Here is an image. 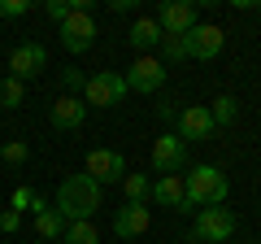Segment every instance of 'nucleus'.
Wrapping results in <instances>:
<instances>
[{
    "mask_svg": "<svg viewBox=\"0 0 261 244\" xmlns=\"http://www.w3.org/2000/svg\"><path fill=\"white\" fill-rule=\"evenodd\" d=\"M48 118H53L57 131H79V127L87 122V105L79 101V96H61V101H53Z\"/></svg>",
    "mask_w": 261,
    "mask_h": 244,
    "instance_id": "nucleus-14",
    "label": "nucleus"
},
{
    "mask_svg": "<svg viewBox=\"0 0 261 244\" xmlns=\"http://www.w3.org/2000/svg\"><path fill=\"white\" fill-rule=\"evenodd\" d=\"M130 48L140 57H152V48H161V27H157V18H135L130 22Z\"/></svg>",
    "mask_w": 261,
    "mask_h": 244,
    "instance_id": "nucleus-15",
    "label": "nucleus"
},
{
    "mask_svg": "<svg viewBox=\"0 0 261 244\" xmlns=\"http://www.w3.org/2000/svg\"><path fill=\"white\" fill-rule=\"evenodd\" d=\"M122 192H126V201H148L152 183H148V175H126L122 179Z\"/></svg>",
    "mask_w": 261,
    "mask_h": 244,
    "instance_id": "nucleus-21",
    "label": "nucleus"
},
{
    "mask_svg": "<svg viewBox=\"0 0 261 244\" xmlns=\"http://www.w3.org/2000/svg\"><path fill=\"white\" fill-rule=\"evenodd\" d=\"M152 201H157V205L187 209V197H183V175H157V183H152Z\"/></svg>",
    "mask_w": 261,
    "mask_h": 244,
    "instance_id": "nucleus-17",
    "label": "nucleus"
},
{
    "mask_svg": "<svg viewBox=\"0 0 261 244\" xmlns=\"http://www.w3.org/2000/svg\"><path fill=\"white\" fill-rule=\"evenodd\" d=\"M192 235L200 244H222L235 235V214L226 205H214V209H196V223H192Z\"/></svg>",
    "mask_w": 261,
    "mask_h": 244,
    "instance_id": "nucleus-3",
    "label": "nucleus"
},
{
    "mask_svg": "<svg viewBox=\"0 0 261 244\" xmlns=\"http://www.w3.org/2000/svg\"><path fill=\"white\" fill-rule=\"evenodd\" d=\"M18 227H22V214H18V209H5V214H0V231H5V235H13Z\"/></svg>",
    "mask_w": 261,
    "mask_h": 244,
    "instance_id": "nucleus-27",
    "label": "nucleus"
},
{
    "mask_svg": "<svg viewBox=\"0 0 261 244\" xmlns=\"http://www.w3.org/2000/svg\"><path fill=\"white\" fill-rule=\"evenodd\" d=\"M218 131V122L209 118V105H187V109H178L174 118V135L178 140H209V135Z\"/></svg>",
    "mask_w": 261,
    "mask_h": 244,
    "instance_id": "nucleus-10",
    "label": "nucleus"
},
{
    "mask_svg": "<svg viewBox=\"0 0 261 244\" xmlns=\"http://www.w3.org/2000/svg\"><path fill=\"white\" fill-rule=\"evenodd\" d=\"M0 157L9 161V166H22V161L31 157V149H27L22 140H5V144H0Z\"/></svg>",
    "mask_w": 261,
    "mask_h": 244,
    "instance_id": "nucleus-23",
    "label": "nucleus"
},
{
    "mask_svg": "<svg viewBox=\"0 0 261 244\" xmlns=\"http://www.w3.org/2000/svg\"><path fill=\"white\" fill-rule=\"evenodd\" d=\"M157 27L161 35H187L196 27V5L192 0H166L157 9Z\"/></svg>",
    "mask_w": 261,
    "mask_h": 244,
    "instance_id": "nucleus-13",
    "label": "nucleus"
},
{
    "mask_svg": "<svg viewBox=\"0 0 261 244\" xmlns=\"http://www.w3.org/2000/svg\"><path fill=\"white\" fill-rule=\"evenodd\" d=\"M100 209V183L92 175H70L57 188V214L65 223H92V214Z\"/></svg>",
    "mask_w": 261,
    "mask_h": 244,
    "instance_id": "nucleus-1",
    "label": "nucleus"
},
{
    "mask_svg": "<svg viewBox=\"0 0 261 244\" xmlns=\"http://www.w3.org/2000/svg\"><path fill=\"white\" fill-rule=\"evenodd\" d=\"M183 44H187V57L214 61V57L226 48V35H222V27H214V22H196V27L183 35Z\"/></svg>",
    "mask_w": 261,
    "mask_h": 244,
    "instance_id": "nucleus-6",
    "label": "nucleus"
},
{
    "mask_svg": "<svg viewBox=\"0 0 261 244\" xmlns=\"http://www.w3.org/2000/svg\"><path fill=\"white\" fill-rule=\"evenodd\" d=\"M166 75L170 70L161 66V57H135V66H130L122 79H126V92H144L148 96V92H161V87H166Z\"/></svg>",
    "mask_w": 261,
    "mask_h": 244,
    "instance_id": "nucleus-5",
    "label": "nucleus"
},
{
    "mask_svg": "<svg viewBox=\"0 0 261 244\" xmlns=\"http://www.w3.org/2000/svg\"><path fill=\"white\" fill-rule=\"evenodd\" d=\"M252 244H261V240H252Z\"/></svg>",
    "mask_w": 261,
    "mask_h": 244,
    "instance_id": "nucleus-30",
    "label": "nucleus"
},
{
    "mask_svg": "<svg viewBox=\"0 0 261 244\" xmlns=\"http://www.w3.org/2000/svg\"><path fill=\"white\" fill-rule=\"evenodd\" d=\"M183 166H187V144L174 131L157 135L152 140V170L157 175H183Z\"/></svg>",
    "mask_w": 261,
    "mask_h": 244,
    "instance_id": "nucleus-8",
    "label": "nucleus"
},
{
    "mask_svg": "<svg viewBox=\"0 0 261 244\" xmlns=\"http://www.w3.org/2000/svg\"><path fill=\"white\" fill-rule=\"evenodd\" d=\"M61 83H65V96H74V92L83 96V87H87V75L70 66V70H61Z\"/></svg>",
    "mask_w": 261,
    "mask_h": 244,
    "instance_id": "nucleus-24",
    "label": "nucleus"
},
{
    "mask_svg": "<svg viewBox=\"0 0 261 244\" xmlns=\"http://www.w3.org/2000/svg\"><path fill=\"white\" fill-rule=\"evenodd\" d=\"M183 57H187L183 35H161V66H170V61H183Z\"/></svg>",
    "mask_w": 261,
    "mask_h": 244,
    "instance_id": "nucleus-22",
    "label": "nucleus"
},
{
    "mask_svg": "<svg viewBox=\"0 0 261 244\" xmlns=\"http://www.w3.org/2000/svg\"><path fill=\"white\" fill-rule=\"evenodd\" d=\"M31 209H35V231H39V240H61L65 218L57 214V205H48L44 197H35V201H31Z\"/></svg>",
    "mask_w": 261,
    "mask_h": 244,
    "instance_id": "nucleus-16",
    "label": "nucleus"
},
{
    "mask_svg": "<svg viewBox=\"0 0 261 244\" xmlns=\"http://www.w3.org/2000/svg\"><path fill=\"white\" fill-rule=\"evenodd\" d=\"M31 201H35V192H31V188H18V192H13V205H9V209H27Z\"/></svg>",
    "mask_w": 261,
    "mask_h": 244,
    "instance_id": "nucleus-28",
    "label": "nucleus"
},
{
    "mask_svg": "<svg viewBox=\"0 0 261 244\" xmlns=\"http://www.w3.org/2000/svg\"><path fill=\"white\" fill-rule=\"evenodd\" d=\"M209 118H214L218 127H231V122L240 118V101H235V96H218V101L209 105Z\"/></svg>",
    "mask_w": 261,
    "mask_h": 244,
    "instance_id": "nucleus-20",
    "label": "nucleus"
},
{
    "mask_svg": "<svg viewBox=\"0 0 261 244\" xmlns=\"http://www.w3.org/2000/svg\"><path fill=\"white\" fill-rule=\"evenodd\" d=\"M39 244H48V240H39Z\"/></svg>",
    "mask_w": 261,
    "mask_h": 244,
    "instance_id": "nucleus-29",
    "label": "nucleus"
},
{
    "mask_svg": "<svg viewBox=\"0 0 261 244\" xmlns=\"http://www.w3.org/2000/svg\"><path fill=\"white\" fill-rule=\"evenodd\" d=\"M61 44L70 48V53H87V48L96 44V22L87 9H70V18L61 22Z\"/></svg>",
    "mask_w": 261,
    "mask_h": 244,
    "instance_id": "nucleus-11",
    "label": "nucleus"
},
{
    "mask_svg": "<svg viewBox=\"0 0 261 244\" xmlns=\"http://www.w3.org/2000/svg\"><path fill=\"white\" fill-rule=\"evenodd\" d=\"M61 244H100V231H96L92 223H65Z\"/></svg>",
    "mask_w": 261,
    "mask_h": 244,
    "instance_id": "nucleus-18",
    "label": "nucleus"
},
{
    "mask_svg": "<svg viewBox=\"0 0 261 244\" xmlns=\"http://www.w3.org/2000/svg\"><path fill=\"white\" fill-rule=\"evenodd\" d=\"M44 13L57 22V27H61V22L70 18V0H48V5H44Z\"/></svg>",
    "mask_w": 261,
    "mask_h": 244,
    "instance_id": "nucleus-26",
    "label": "nucleus"
},
{
    "mask_svg": "<svg viewBox=\"0 0 261 244\" xmlns=\"http://www.w3.org/2000/svg\"><path fill=\"white\" fill-rule=\"evenodd\" d=\"M226 175L218 166H192L183 179V197H187V209H214V205H226Z\"/></svg>",
    "mask_w": 261,
    "mask_h": 244,
    "instance_id": "nucleus-2",
    "label": "nucleus"
},
{
    "mask_svg": "<svg viewBox=\"0 0 261 244\" xmlns=\"http://www.w3.org/2000/svg\"><path fill=\"white\" fill-rule=\"evenodd\" d=\"M148 223H152L148 201H126V205L113 214V235H118V240H135V235L148 231Z\"/></svg>",
    "mask_w": 261,
    "mask_h": 244,
    "instance_id": "nucleus-12",
    "label": "nucleus"
},
{
    "mask_svg": "<svg viewBox=\"0 0 261 244\" xmlns=\"http://www.w3.org/2000/svg\"><path fill=\"white\" fill-rule=\"evenodd\" d=\"M31 0H0V18H27Z\"/></svg>",
    "mask_w": 261,
    "mask_h": 244,
    "instance_id": "nucleus-25",
    "label": "nucleus"
},
{
    "mask_svg": "<svg viewBox=\"0 0 261 244\" xmlns=\"http://www.w3.org/2000/svg\"><path fill=\"white\" fill-rule=\"evenodd\" d=\"M83 175H92L100 188H105V183H122V179H126V157H122L118 149H92V153H87Z\"/></svg>",
    "mask_w": 261,
    "mask_h": 244,
    "instance_id": "nucleus-9",
    "label": "nucleus"
},
{
    "mask_svg": "<svg viewBox=\"0 0 261 244\" xmlns=\"http://www.w3.org/2000/svg\"><path fill=\"white\" fill-rule=\"evenodd\" d=\"M44 66H48V48L35 44V39H22V44L9 53V75L18 79V83H27V79L44 75Z\"/></svg>",
    "mask_w": 261,
    "mask_h": 244,
    "instance_id": "nucleus-7",
    "label": "nucleus"
},
{
    "mask_svg": "<svg viewBox=\"0 0 261 244\" xmlns=\"http://www.w3.org/2000/svg\"><path fill=\"white\" fill-rule=\"evenodd\" d=\"M122 96H126V79L118 70H100L83 87V105H96V109H113V105H122Z\"/></svg>",
    "mask_w": 261,
    "mask_h": 244,
    "instance_id": "nucleus-4",
    "label": "nucleus"
},
{
    "mask_svg": "<svg viewBox=\"0 0 261 244\" xmlns=\"http://www.w3.org/2000/svg\"><path fill=\"white\" fill-rule=\"evenodd\" d=\"M27 101V83H18L13 75L0 79V109H18V105Z\"/></svg>",
    "mask_w": 261,
    "mask_h": 244,
    "instance_id": "nucleus-19",
    "label": "nucleus"
}]
</instances>
